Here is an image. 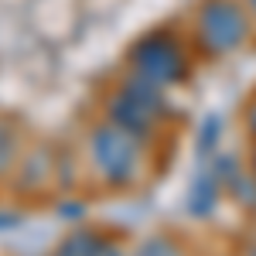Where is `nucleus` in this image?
Masks as SVG:
<instances>
[{
  "label": "nucleus",
  "instance_id": "obj_11",
  "mask_svg": "<svg viewBox=\"0 0 256 256\" xmlns=\"http://www.w3.org/2000/svg\"><path fill=\"white\" fill-rule=\"evenodd\" d=\"M250 126H253V134H256V106H253V113H250Z\"/></svg>",
  "mask_w": 256,
  "mask_h": 256
},
{
  "label": "nucleus",
  "instance_id": "obj_6",
  "mask_svg": "<svg viewBox=\"0 0 256 256\" xmlns=\"http://www.w3.org/2000/svg\"><path fill=\"white\" fill-rule=\"evenodd\" d=\"M134 256H184V253H181V246H178V242H171V239L158 236V239H147V242H140Z\"/></svg>",
  "mask_w": 256,
  "mask_h": 256
},
{
  "label": "nucleus",
  "instance_id": "obj_12",
  "mask_svg": "<svg viewBox=\"0 0 256 256\" xmlns=\"http://www.w3.org/2000/svg\"><path fill=\"white\" fill-rule=\"evenodd\" d=\"M253 178H256V150H253Z\"/></svg>",
  "mask_w": 256,
  "mask_h": 256
},
{
  "label": "nucleus",
  "instance_id": "obj_7",
  "mask_svg": "<svg viewBox=\"0 0 256 256\" xmlns=\"http://www.w3.org/2000/svg\"><path fill=\"white\" fill-rule=\"evenodd\" d=\"M14 158H18V134L7 123H0V174L14 164Z\"/></svg>",
  "mask_w": 256,
  "mask_h": 256
},
{
  "label": "nucleus",
  "instance_id": "obj_8",
  "mask_svg": "<svg viewBox=\"0 0 256 256\" xmlns=\"http://www.w3.org/2000/svg\"><path fill=\"white\" fill-rule=\"evenodd\" d=\"M229 192H236V198L242 202V205L256 208V178H246L242 171H239V174L232 178V184H229Z\"/></svg>",
  "mask_w": 256,
  "mask_h": 256
},
{
  "label": "nucleus",
  "instance_id": "obj_13",
  "mask_svg": "<svg viewBox=\"0 0 256 256\" xmlns=\"http://www.w3.org/2000/svg\"><path fill=\"white\" fill-rule=\"evenodd\" d=\"M250 256H256V246H253V253H250Z\"/></svg>",
  "mask_w": 256,
  "mask_h": 256
},
{
  "label": "nucleus",
  "instance_id": "obj_2",
  "mask_svg": "<svg viewBox=\"0 0 256 256\" xmlns=\"http://www.w3.org/2000/svg\"><path fill=\"white\" fill-rule=\"evenodd\" d=\"M160 116H164V89L134 76V72L120 82V89L106 102V120L120 130L134 134L137 140L150 137Z\"/></svg>",
  "mask_w": 256,
  "mask_h": 256
},
{
  "label": "nucleus",
  "instance_id": "obj_1",
  "mask_svg": "<svg viewBox=\"0 0 256 256\" xmlns=\"http://www.w3.org/2000/svg\"><path fill=\"white\" fill-rule=\"evenodd\" d=\"M89 160H92V171L106 184L126 188L144 171V147L134 134L120 130L106 120V123L92 126V134H89Z\"/></svg>",
  "mask_w": 256,
  "mask_h": 256
},
{
  "label": "nucleus",
  "instance_id": "obj_4",
  "mask_svg": "<svg viewBox=\"0 0 256 256\" xmlns=\"http://www.w3.org/2000/svg\"><path fill=\"white\" fill-rule=\"evenodd\" d=\"M130 72L140 79L154 82L160 89L178 86L188 76V55L184 44L171 31H150L130 48Z\"/></svg>",
  "mask_w": 256,
  "mask_h": 256
},
{
  "label": "nucleus",
  "instance_id": "obj_10",
  "mask_svg": "<svg viewBox=\"0 0 256 256\" xmlns=\"http://www.w3.org/2000/svg\"><path fill=\"white\" fill-rule=\"evenodd\" d=\"M242 7H246L250 14H256V0H242Z\"/></svg>",
  "mask_w": 256,
  "mask_h": 256
},
{
  "label": "nucleus",
  "instance_id": "obj_9",
  "mask_svg": "<svg viewBox=\"0 0 256 256\" xmlns=\"http://www.w3.org/2000/svg\"><path fill=\"white\" fill-rule=\"evenodd\" d=\"M96 256H123V253H120L116 246H102V250H99V253H96Z\"/></svg>",
  "mask_w": 256,
  "mask_h": 256
},
{
  "label": "nucleus",
  "instance_id": "obj_3",
  "mask_svg": "<svg viewBox=\"0 0 256 256\" xmlns=\"http://www.w3.org/2000/svg\"><path fill=\"white\" fill-rule=\"evenodd\" d=\"M195 38L212 55H229L250 38V10L242 0H202L195 10Z\"/></svg>",
  "mask_w": 256,
  "mask_h": 256
},
{
  "label": "nucleus",
  "instance_id": "obj_5",
  "mask_svg": "<svg viewBox=\"0 0 256 256\" xmlns=\"http://www.w3.org/2000/svg\"><path fill=\"white\" fill-rule=\"evenodd\" d=\"M222 184H218V178L205 168V171H198L195 184H192V195H188V212L192 216H212V208L218 205V198H222Z\"/></svg>",
  "mask_w": 256,
  "mask_h": 256
}]
</instances>
